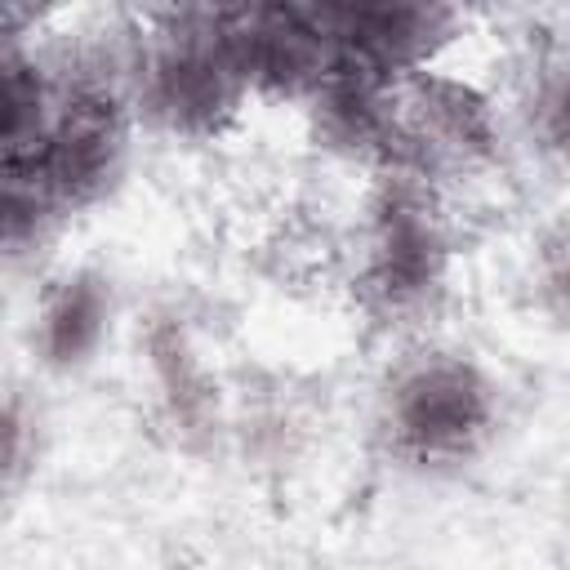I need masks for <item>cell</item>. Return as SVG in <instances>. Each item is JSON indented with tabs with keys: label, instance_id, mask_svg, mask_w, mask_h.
Wrapping results in <instances>:
<instances>
[{
	"label": "cell",
	"instance_id": "obj_1",
	"mask_svg": "<svg viewBox=\"0 0 570 570\" xmlns=\"http://www.w3.org/2000/svg\"><path fill=\"white\" fill-rule=\"evenodd\" d=\"M503 423V392L494 374L454 347L410 352L383 383L374 405V436L383 454L419 476H445L476 463Z\"/></svg>",
	"mask_w": 570,
	"mask_h": 570
},
{
	"label": "cell",
	"instance_id": "obj_2",
	"mask_svg": "<svg viewBox=\"0 0 570 570\" xmlns=\"http://www.w3.org/2000/svg\"><path fill=\"white\" fill-rule=\"evenodd\" d=\"M450 223L423 169L383 165L361 223V294L387 325L428 316L450 285Z\"/></svg>",
	"mask_w": 570,
	"mask_h": 570
},
{
	"label": "cell",
	"instance_id": "obj_3",
	"mask_svg": "<svg viewBox=\"0 0 570 570\" xmlns=\"http://www.w3.org/2000/svg\"><path fill=\"white\" fill-rule=\"evenodd\" d=\"M245 102V89L232 71L223 31L196 13L169 18L156 27L134 62L125 107L134 125L165 138H209Z\"/></svg>",
	"mask_w": 570,
	"mask_h": 570
},
{
	"label": "cell",
	"instance_id": "obj_4",
	"mask_svg": "<svg viewBox=\"0 0 570 570\" xmlns=\"http://www.w3.org/2000/svg\"><path fill=\"white\" fill-rule=\"evenodd\" d=\"M134 156V116L107 94H76L58 102L40 142L13 160L62 214L94 209L120 191Z\"/></svg>",
	"mask_w": 570,
	"mask_h": 570
},
{
	"label": "cell",
	"instance_id": "obj_5",
	"mask_svg": "<svg viewBox=\"0 0 570 570\" xmlns=\"http://www.w3.org/2000/svg\"><path fill=\"white\" fill-rule=\"evenodd\" d=\"M347 67L383 80L423 71L463 27L454 0H294Z\"/></svg>",
	"mask_w": 570,
	"mask_h": 570
},
{
	"label": "cell",
	"instance_id": "obj_6",
	"mask_svg": "<svg viewBox=\"0 0 570 570\" xmlns=\"http://www.w3.org/2000/svg\"><path fill=\"white\" fill-rule=\"evenodd\" d=\"M218 31L245 98L258 94L276 102H307V94L343 67L334 45L303 18L294 0H267Z\"/></svg>",
	"mask_w": 570,
	"mask_h": 570
},
{
	"label": "cell",
	"instance_id": "obj_7",
	"mask_svg": "<svg viewBox=\"0 0 570 570\" xmlns=\"http://www.w3.org/2000/svg\"><path fill=\"white\" fill-rule=\"evenodd\" d=\"M392 98H396V129H401V165L468 169L499 151V120L476 89L445 76H428L423 67V71L396 76Z\"/></svg>",
	"mask_w": 570,
	"mask_h": 570
},
{
	"label": "cell",
	"instance_id": "obj_8",
	"mask_svg": "<svg viewBox=\"0 0 570 570\" xmlns=\"http://www.w3.org/2000/svg\"><path fill=\"white\" fill-rule=\"evenodd\" d=\"M120 321V285L98 263L62 267L36 294L27 321V352L49 379L85 374L111 343Z\"/></svg>",
	"mask_w": 570,
	"mask_h": 570
},
{
	"label": "cell",
	"instance_id": "obj_9",
	"mask_svg": "<svg viewBox=\"0 0 570 570\" xmlns=\"http://www.w3.org/2000/svg\"><path fill=\"white\" fill-rule=\"evenodd\" d=\"M303 107L312 116V134H316L321 147H330L347 160L401 165V129H396L392 80L343 62L338 71H330L307 94Z\"/></svg>",
	"mask_w": 570,
	"mask_h": 570
},
{
	"label": "cell",
	"instance_id": "obj_10",
	"mask_svg": "<svg viewBox=\"0 0 570 570\" xmlns=\"http://www.w3.org/2000/svg\"><path fill=\"white\" fill-rule=\"evenodd\" d=\"M58 111L49 71L22 53L0 49V165L22 160Z\"/></svg>",
	"mask_w": 570,
	"mask_h": 570
},
{
	"label": "cell",
	"instance_id": "obj_11",
	"mask_svg": "<svg viewBox=\"0 0 570 570\" xmlns=\"http://www.w3.org/2000/svg\"><path fill=\"white\" fill-rule=\"evenodd\" d=\"M49 445V419L40 401L13 383L0 379V517L31 490Z\"/></svg>",
	"mask_w": 570,
	"mask_h": 570
},
{
	"label": "cell",
	"instance_id": "obj_12",
	"mask_svg": "<svg viewBox=\"0 0 570 570\" xmlns=\"http://www.w3.org/2000/svg\"><path fill=\"white\" fill-rule=\"evenodd\" d=\"M67 214L18 169L0 165V263H18L40 249Z\"/></svg>",
	"mask_w": 570,
	"mask_h": 570
},
{
	"label": "cell",
	"instance_id": "obj_13",
	"mask_svg": "<svg viewBox=\"0 0 570 570\" xmlns=\"http://www.w3.org/2000/svg\"><path fill=\"white\" fill-rule=\"evenodd\" d=\"M521 111H525V134L530 142L561 160V147H566V62L552 53L534 67V80L521 98Z\"/></svg>",
	"mask_w": 570,
	"mask_h": 570
},
{
	"label": "cell",
	"instance_id": "obj_14",
	"mask_svg": "<svg viewBox=\"0 0 570 570\" xmlns=\"http://www.w3.org/2000/svg\"><path fill=\"white\" fill-rule=\"evenodd\" d=\"M534 281L543 285V298H548V316L561 325V316H566V232H561V227H552V236L539 245Z\"/></svg>",
	"mask_w": 570,
	"mask_h": 570
},
{
	"label": "cell",
	"instance_id": "obj_15",
	"mask_svg": "<svg viewBox=\"0 0 570 570\" xmlns=\"http://www.w3.org/2000/svg\"><path fill=\"white\" fill-rule=\"evenodd\" d=\"M183 4H187V13H196V18L214 22V27H227V22L254 13V9L267 4V0H183Z\"/></svg>",
	"mask_w": 570,
	"mask_h": 570
},
{
	"label": "cell",
	"instance_id": "obj_16",
	"mask_svg": "<svg viewBox=\"0 0 570 570\" xmlns=\"http://www.w3.org/2000/svg\"><path fill=\"white\" fill-rule=\"evenodd\" d=\"M454 4L468 13V9H490V4H499V0H454Z\"/></svg>",
	"mask_w": 570,
	"mask_h": 570
},
{
	"label": "cell",
	"instance_id": "obj_17",
	"mask_svg": "<svg viewBox=\"0 0 570 570\" xmlns=\"http://www.w3.org/2000/svg\"><path fill=\"white\" fill-rule=\"evenodd\" d=\"M18 4H31V0H0V9H18Z\"/></svg>",
	"mask_w": 570,
	"mask_h": 570
}]
</instances>
